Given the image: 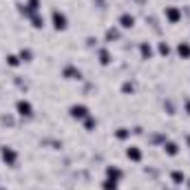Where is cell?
<instances>
[{
	"mask_svg": "<svg viewBox=\"0 0 190 190\" xmlns=\"http://www.w3.org/2000/svg\"><path fill=\"white\" fill-rule=\"evenodd\" d=\"M128 159H135V161H139V159H141V153H139L137 148H128Z\"/></svg>",
	"mask_w": 190,
	"mask_h": 190,
	"instance_id": "obj_8",
	"label": "cell"
},
{
	"mask_svg": "<svg viewBox=\"0 0 190 190\" xmlns=\"http://www.w3.org/2000/svg\"><path fill=\"white\" fill-rule=\"evenodd\" d=\"M166 153H168V155H177V144H173V141L166 144Z\"/></svg>",
	"mask_w": 190,
	"mask_h": 190,
	"instance_id": "obj_10",
	"label": "cell"
},
{
	"mask_svg": "<svg viewBox=\"0 0 190 190\" xmlns=\"http://www.w3.org/2000/svg\"><path fill=\"white\" fill-rule=\"evenodd\" d=\"M7 60H9V64H11V66H16V64H18V58H16V55H9Z\"/></svg>",
	"mask_w": 190,
	"mask_h": 190,
	"instance_id": "obj_17",
	"label": "cell"
},
{
	"mask_svg": "<svg viewBox=\"0 0 190 190\" xmlns=\"http://www.w3.org/2000/svg\"><path fill=\"white\" fill-rule=\"evenodd\" d=\"M141 53H144V58H150L153 51H150V46H148V44H141Z\"/></svg>",
	"mask_w": 190,
	"mask_h": 190,
	"instance_id": "obj_11",
	"label": "cell"
},
{
	"mask_svg": "<svg viewBox=\"0 0 190 190\" xmlns=\"http://www.w3.org/2000/svg\"><path fill=\"white\" fill-rule=\"evenodd\" d=\"M2 159H5L7 164H13V161H16V153L9 150V148H2Z\"/></svg>",
	"mask_w": 190,
	"mask_h": 190,
	"instance_id": "obj_5",
	"label": "cell"
},
{
	"mask_svg": "<svg viewBox=\"0 0 190 190\" xmlns=\"http://www.w3.org/2000/svg\"><path fill=\"white\" fill-rule=\"evenodd\" d=\"M20 55H22V60H29V58H31V51H22Z\"/></svg>",
	"mask_w": 190,
	"mask_h": 190,
	"instance_id": "obj_18",
	"label": "cell"
},
{
	"mask_svg": "<svg viewBox=\"0 0 190 190\" xmlns=\"http://www.w3.org/2000/svg\"><path fill=\"white\" fill-rule=\"evenodd\" d=\"M53 22H55V29H64V27H66V18H64V13L53 11Z\"/></svg>",
	"mask_w": 190,
	"mask_h": 190,
	"instance_id": "obj_1",
	"label": "cell"
},
{
	"mask_svg": "<svg viewBox=\"0 0 190 190\" xmlns=\"http://www.w3.org/2000/svg\"><path fill=\"white\" fill-rule=\"evenodd\" d=\"M108 177H113V181H117V179L122 177V173L117 170V168H108Z\"/></svg>",
	"mask_w": 190,
	"mask_h": 190,
	"instance_id": "obj_9",
	"label": "cell"
},
{
	"mask_svg": "<svg viewBox=\"0 0 190 190\" xmlns=\"http://www.w3.org/2000/svg\"><path fill=\"white\" fill-rule=\"evenodd\" d=\"M18 113H20V115H31V104L25 102V100H20V102H18Z\"/></svg>",
	"mask_w": 190,
	"mask_h": 190,
	"instance_id": "obj_4",
	"label": "cell"
},
{
	"mask_svg": "<svg viewBox=\"0 0 190 190\" xmlns=\"http://www.w3.org/2000/svg\"><path fill=\"white\" fill-rule=\"evenodd\" d=\"M166 18H168L170 22H177L179 20V11L177 9H168V11H166Z\"/></svg>",
	"mask_w": 190,
	"mask_h": 190,
	"instance_id": "obj_7",
	"label": "cell"
},
{
	"mask_svg": "<svg viewBox=\"0 0 190 190\" xmlns=\"http://www.w3.org/2000/svg\"><path fill=\"white\" fill-rule=\"evenodd\" d=\"M117 137H120V139L128 137V131H126V128H120V131H117Z\"/></svg>",
	"mask_w": 190,
	"mask_h": 190,
	"instance_id": "obj_15",
	"label": "cell"
},
{
	"mask_svg": "<svg viewBox=\"0 0 190 190\" xmlns=\"http://www.w3.org/2000/svg\"><path fill=\"white\" fill-rule=\"evenodd\" d=\"M173 179L179 183V181H183V175H181V173H173Z\"/></svg>",
	"mask_w": 190,
	"mask_h": 190,
	"instance_id": "obj_16",
	"label": "cell"
},
{
	"mask_svg": "<svg viewBox=\"0 0 190 190\" xmlns=\"http://www.w3.org/2000/svg\"><path fill=\"white\" fill-rule=\"evenodd\" d=\"M71 115H73V117H80V120H82V117L88 115V108H86V106H73V108H71Z\"/></svg>",
	"mask_w": 190,
	"mask_h": 190,
	"instance_id": "obj_2",
	"label": "cell"
},
{
	"mask_svg": "<svg viewBox=\"0 0 190 190\" xmlns=\"http://www.w3.org/2000/svg\"><path fill=\"white\" fill-rule=\"evenodd\" d=\"M159 51H161L164 55H168V53H170V49H168V44H166V42H161V44H159Z\"/></svg>",
	"mask_w": 190,
	"mask_h": 190,
	"instance_id": "obj_12",
	"label": "cell"
},
{
	"mask_svg": "<svg viewBox=\"0 0 190 190\" xmlns=\"http://www.w3.org/2000/svg\"><path fill=\"white\" fill-rule=\"evenodd\" d=\"M117 181H104V190H115L117 186H115Z\"/></svg>",
	"mask_w": 190,
	"mask_h": 190,
	"instance_id": "obj_13",
	"label": "cell"
},
{
	"mask_svg": "<svg viewBox=\"0 0 190 190\" xmlns=\"http://www.w3.org/2000/svg\"><path fill=\"white\" fill-rule=\"evenodd\" d=\"M120 25H122L124 29H131V27L135 25V18H133V16H128V13H124V16L120 18Z\"/></svg>",
	"mask_w": 190,
	"mask_h": 190,
	"instance_id": "obj_3",
	"label": "cell"
},
{
	"mask_svg": "<svg viewBox=\"0 0 190 190\" xmlns=\"http://www.w3.org/2000/svg\"><path fill=\"white\" fill-rule=\"evenodd\" d=\"M177 51H179V55H181V58H190V46H188V44H183V42H181Z\"/></svg>",
	"mask_w": 190,
	"mask_h": 190,
	"instance_id": "obj_6",
	"label": "cell"
},
{
	"mask_svg": "<svg viewBox=\"0 0 190 190\" xmlns=\"http://www.w3.org/2000/svg\"><path fill=\"white\" fill-rule=\"evenodd\" d=\"M100 58H102V60H100L102 64H108V62H111V60H108V53H106V51H102V53H100Z\"/></svg>",
	"mask_w": 190,
	"mask_h": 190,
	"instance_id": "obj_14",
	"label": "cell"
}]
</instances>
